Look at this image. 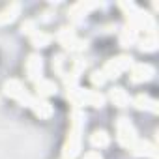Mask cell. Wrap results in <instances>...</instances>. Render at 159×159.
I'll return each instance as SVG.
<instances>
[{"label":"cell","instance_id":"16","mask_svg":"<svg viewBox=\"0 0 159 159\" xmlns=\"http://www.w3.org/2000/svg\"><path fill=\"white\" fill-rule=\"evenodd\" d=\"M90 142H92L94 148H105V146L109 144V135H107L105 131H96V133L92 135Z\"/></svg>","mask_w":159,"mask_h":159},{"label":"cell","instance_id":"10","mask_svg":"<svg viewBox=\"0 0 159 159\" xmlns=\"http://www.w3.org/2000/svg\"><path fill=\"white\" fill-rule=\"evenodd\" d=\"M19 10H21L19 4H11L6 10H2V11H0V25H8V23L15 21V17L19 15Z\"/></svg>","mask_w":159,"mask_h":159},{"label":"cell","instance_id":"7","mask_svg":"<svg viewBox=\"0 0 159 159\" xmlns=\"http://www.w3.org/2000/svg\"><path fill=\"white\" fill-rule=\"evenodd\" d=\"M30 107H32V111L39 116V118H49L51 114H52V107L45 101V99H38V98H32V103H30Z\"/></svg>","mask_w":159,"mask_h":159},{"label":"cell","instance_id":"9","mask_svg":"<svg viewBox=\"0 0 159 159\" xmlns=\"http://www.w3.org/2000/svg\"><path fill=\"white\" fill-rule=\"evenodd\" d=\"M96 4H88V2H79V4H75L71 10H69V17L73 19V21H79L83 15H86L88 13V10H92Z\"/></svg>","mask_w":159,"mask_h":159},{"label":"cell","instance_id":"13","mask_svg":"<svg viewBox=\"0 0 159 159\" xmlns=\"http://www.w3.org/2000/svg\"><path fill=\"white\" fill-rule=\"evenodd\" d=\"M135 107H137V109H146V111L157 112V101L150 99L148 96H139V98L135 99Z\"/></svg>","mask_w":159,"mask_h":159},{"label":"cell","instance_id":"17","mask_svg":"<svg viewBox=\"0 0 159 159\" xmlns=\"http://www.w3.org/2000/svg\"><path fill=\"white\" fill-rule=\"evenodd\" d=\"M32 43H34V47H47L51 43V36L43 34V32H34L32 34Z\"/></svg>","mask_w":159,"mask_h":159},{"label":"cell","instance_id":"12","mask_svg":"<svg viewBox=\"0 0 159 159\" xmlns=\"http://www.w3.org/2000/svg\"><path fill=\"white\" fill-rule=\"evenodd\" d=\"M131 148H133V152H135L137 155H140V157H142V155L148 157V155H153V153H155V148H153L150 142H146V140H135V144H133Z\"/></svg>","mask_w":159,"mask_h":159},{"label":"cell","instance_id":"14","mask_svg":"<svg viewBox=\"0 0 159 159\" xmlns=\"http://www.w3.org/2000/svg\"><path fill=\"white\" fill-rule=\"evenodd\" d=\"M36 88H38V94L39 96H52L56 92V84L52 81H43V79H39V81H38Z\"/></svg>","mask_w":159,"mask_h":159},{"label":"cell","instance_id":"5","mask_svg":"<svg viewBox=\"0 0 159 159\" xmlns=\"http://www.w3.org/2000/svg\"><path fill=\"white\" fill-rule=\"evenodd\" d=\"M41 71H43V62L38 54H30L26 60V75L32 79V81H39L41 79Z\"/></svg>","mask_w":159,"mask_h":159},{"label":"cell","instance_id":"6","mask_svg":"<svg viewBox=\"0 0 159 159\" xmlns=\"http://www.w3.org/2000/svg\"><path fill=\"white\" fill-rule=\"evenodd\" d=\"M152 75H153V67L152 66L137 64L131 69V81L133 83H144V81H148V79H152Z\"/></svg>","mask_w":159,"mask_h":159},{"label":"cell","instance_id":"21","mask_svg":"<svg viewBox=\"0 0 159 159\" xmlns=\"http://www.w3.org/2000/svg\"><path fill=\"white\" fill-rule=\"evenodd\" d=\"M84 159H103V157L99 155V152H88L84 155Z\"/></svg>","mask_w":159,"mask_h":159},{"label":"cell","instance_id":"4","mask_svg":"<svg viewBox=\"0 0 159 159\" xmlns=\"http://www.w3.org/2000/svg\"><path fill=\"white\" fill-rule=\"evenodd\" d=\"M129 66H131V58L129 56H118V58L107 62V66L103 67V75H105V79H116Z\"/></svg>","mask_w":159,"mask_h":159},{"label":"cell","instance_id":"20","mask_svg":"<svg viewBox=\"0 0 159 159\" xmlns=\"http://www.w3.org/2000/svg\"><path fill=\"white\" fill-rule=\"evenodd\" d=\"M34 26H36V25H34L32 21H26V23L23 25V32H34Z\"/></svg>","mask_w":159,"mask_h":159},{"label":"cell","instance_id":"11","mask_svg":"<svg viewBox=\"0 0 159 159\" xmlns=\"http://www.w3.org/2000/svg\"><path fill=\"white\" fill-rule=\"evenodd\" d=\"M111 99H112L114 105H118V107L129 105V94H127L124 88H112V90H111Z\"/></svg>","mask_w":159,"mask_h":159},{"label":"cell","instance_id":"15","mask_svg":"<svg viewBox=\"0 0 159 159\" xmlns=\"http://www.w3.org/2000/svg\"><path fill=\"white\" fill-rule=\"evenodd\" d=\"M135 39H137V30H135L133 26H125V28L122 30V36H120V43H122L124 47H127V45H131Z\"/></svg>","mask_w":159,"mask_h":159},{"label":"cell","instance_id":"2","mask_svg":"<svg viewBox=\"0 0 159 159\" xmlns=\"http://www.w3.org/2000/svg\"><path fill=\"white\" fill-rule=\"evenodd\" d=\"M4 94L10 96V98H13V99H17L21 105L30 107V103H32V98L26 94L23 83H21V81H15V79H11V81H8V83L4 84Z\"/></svg>","mask_w":159,"mask_h":159},{"label":"cell","instance_id":"19","mask_svg":"<svg viewBox=\"0 0 159 159\" xmlns=\"http://www.w3.org/2000/svg\"><path fill=\"white\" fill-rule=\"evenodd\" d=\"M92 83H96V84H103V83H105V75H103V71H96V73L92 75Z\"/></svg>","mask_w":159,"mask_h":159},{"label":"cell","instance_id":"8","mask_svg":"<svg viewBox=\"0 0 159 159\" xmlns=\"http://www.w3.org/2000/svg\"><path fill=\"white\" fill-rule=\"evenodd\" d=\"M92 105V107H103L105 98L96 92V90H83V105Z\"/></svg>","mask_w":159,"mask_h":159},{"label":"cell","instance_id":"1","mask_svg":"<svg viewBox=\"0 0 159 159\" xmlns=\"http://www.w3.org/2000/svg\"><path fill=\"white\" fill-rule=\"evenodd\" d=\"M83 114L81 111H73L71 114V131H69V137L66 140V146H64V157L66 159H73L79 150H81V124H83Z\"/></svg>","mask_w":159,"mask_h":159},{"label":"cell","instance_id":"3","mask_svg":"<svg viewBox=\"0 0 159 159\" xmlns=\"http://www.w3.org/2000/svg\"><path fill=\"white\" fill-rule=\"evenodd\" d=\"M116 129H118V140H120V144L125 146V148H131L135 144V140H137V133H135V127L131 125V122L125 120V118H120Z\"/></svg>","mask_w":159,"mask_h":159},{"label":"cell","instance_id":"18","mask_svg":"<svg viewBox=\"0 0 159 159\" xmlns=\"http://www.w3.org/2000/svg\"><path fill=\"white\" fill-rule=\"evenodd\" d=\"M155 45H157V41H155V38L153 36H150V38H144L142 41H140V51H155Z\"/></svg>","mask_w":159,"mask_h":159}]
</instances>
